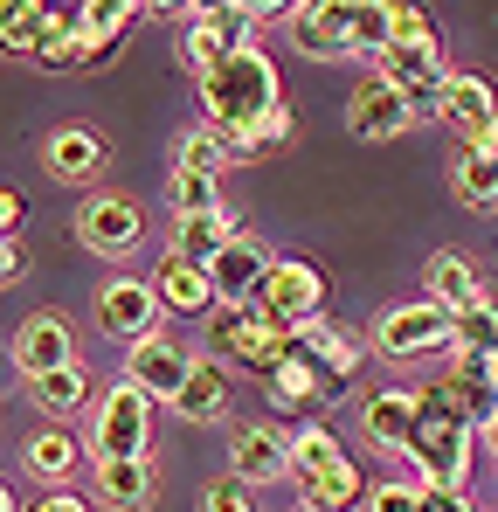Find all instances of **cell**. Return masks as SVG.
Segmentation results:
<instances>
[{
  "mask_svg": "<svg viewBox=\"0 0 498 512\" xmlns=\"http://www.w3.org/2000/svg\"><path fill=\"white\" fill-rule=\"evenodd\" d=\"M277 104H284V90H277V63L263 49H243V56H229L222 70L201 77V125H215V132H249L256 139V125Z\"/></svg>",
  "mask_w": 498,
  "mask_h": 512,
  "instance_id": "cell-1",
  "label": "cell"
},
{
  "mask_svg": "<svg viewBox=\"0 0 498 512\" xmlns=\"http://www.w3.org/2000/svg\"><path fill=\"white\" fill-rule=\"evenodd\" d=\"M153 395H139L132 381H118V388H104L97 395V409H90V436H83V450L97 457V464H125V457H153Z\"/></svg>",
  "mask_w": 498,
  "mask_h": 512,
  "instance_id": "cell-2",
  "label": "cell"
},
{
  "mask_svg": "<svg viewBox=\"0 0 498 512\" xmlns=\"http://www.w3.org/2000/svg\"><path fill=\"white\" fill-rule=\"evenodd\" d=\"M471 443H478V429H464L457 416H443V409L422 402V423H415L402 457H415V485H429V492H464V478H471Z\"/></svg>",
  "mask_w": 498,
  "mask_h": 512,
  "instance_id": "cell-3",
  "label": "cell"
},
{
  "mask_svg": "<svg viewBox=\"0 0 498 512\" xmlns=\"http://www.w3.org/2000/svg\"><path fill=\"white\" fill-rule=\"evenodd\" d=\"M291 340H298V333H284V326H277V319H263L256 305H243V312H229V305H222V312L208 319V346H215L222 360L249 367L256 381H270V374L291 360Z\"/></svg>",
  "mask_w": 498,
  "mask_h": 512,
  "instance_id": "cell-4",
  "label": "cell"
},
{
  "mask_svg": "<svg viewBox=\"0 0 498 512\" xmlns=\"http://www.w3.org/2000/svg\"><path fill=\"white\" fill-rule=\"evenodd\" d=\"M256 21H263V14L243 7V0H229V7H194L187 28H180V56H187V70L208 77V70H222L229 56L256 49Z\"/></svg>",
  "mask_w": 498,
  "mask_h": 512,
  "instance_id": "cell-5",
  "label": "cell"
},
{
  "mask_svg": "<svg viewBox=\"0 0 498 512\" xmlns=\"http://www.w3.org/2000/svg\"><path fill=\"white\" fill-rule=\"evenodd\" d=\"M256 312L277 319L284 333H312L326 319V270L305 263V256H277L270 277H263V291H256Z\"/></svg>",
  "mask_w": 498,
  "mask_h": 512,
  "instance_id": "cell-6",
  "label": "cell"
},
{
  "mask_svg": "<svg viewBox=\"0 0 498 512\" xmlns=\"http://www.w3.org/2000/svg\"><path fill=\"white\" fill-rule=\"evenodd\" d=\"M450 340H457V319H450L443 305H429V298H409V305H395V312L374 319V353H381V360L450 353Z\"/></svg>",
  "mask_w": 498,
  "mask_h": 512,
  "instance_id": "cell-7",
  "label": "cell"
},
{
  "mask_svg": "<svg viewBox=\"0 0 498 512\" xmlns=\"http://www.w3.org/2000/svg\"><path fill=\"white\" fill-rule=\"evenodd\" d=\"M77 236H83V250L118 263V256H132L146 243V208H139L132 194H90L77 208Z\"/></svg>",
  "mask_w": 498,
  "mask_h": 512,
  "instance_id": "cell-8",
  "label": "cell"
},
{
  "mask_svg": "<svg viewBox=\"0 0 498 512\" xmlns=\"http://www.w3.org/2000/svg\"><path fill=\"white\" fill-rule=\"evenodd\" d=\"M160 319H166L160 291H153V284H139V277H111V284L97 291V333H111V340L139 346V340H153V333H160Z\"/></svg>",
  "mask_w": 498,
  "mask_h": 512,
  "instance_id": "cell-9",
  "label": "cell"
},
{
  "mask_svg": "<svg viewBox=\"0 0 498 512\" xmlns=\"http://www.w3.org/2000/svg\"><path fill=\"white\" fill-rule=\"evenodd\" d=\"M187 374H194V353L180 340H166V333H153V340H139L132 353H125V381L139 388V395H153V402H180V388H187Z\"/></svg>",
  "mask_w": 498,
  "mask_h": 512,
  "instance_id": "cell-10",
  "label": "cell"
},
{
  "mask_svg": "<svg viewBox=\"0 0 498 512\" xmlns=\"http://www.w3.org/2000/svg\"><path fill=\"white\" fill-rule=\"evenodd\" d=\"M409 125H415V104L388 84L381 70L353 84V97H346V132H353V139H402Z\"/></svg>",
  "mask_w": 498,
  "mask_h": 512,
  "instance_id": "cell-11",
  "label": "cell"
},
{
  "mask_svg": "<svg viewBox=\"0 0 498 512\" xmlns=\"http://www.w3.org/2000/svg\"><path fill=\"white\" fill-rule=\"evenodd\" d=\"M270 263H277V256L263 250L256 236H236V243H222V250L208 256V284H215V305H229V312L256 305V291H263Z\"/></svg>",
  "mask_w": 498,
  "mask_h": 512,
  "instance_id": "cell-12",
  "label": "cell"
},
{
  "mask_svg": "<svg viewBox=\"0 0 498 512\" xmlns=\"http://www.w3.org/2000/svg\"><path fill=\"white\" fill-rule=\"evenodd\" d=\"M436 118H443L450 132H464V146H478L498 125L492 77H485V70H450V77H443V97H436Z\"/></svg>",
  "mask_w": 498,
  "mask_h": 512,
  "instance_id": "cell-13",
  "label": "cell"
},
{
  "mask_svg": "<svg viewBox=\"0 0 498 512\" xmlns=\"http://www.w3.org/2000/svg\"><path fill=\"white\" fill-rule=\"evenodd\" d=\"M284 35H291V49H298V56H312V63L353 56V0H326V7H291Z\"/></svg>",
  "mask_w": 498,
  "mask_h": 512,
  "instance_id": "cell-14",
  "label": "cell"
},
{
  "mask_svg": "<svg viewBox=\"0 0 498 512\" xmlns=\"http://www.w3.org/2000/svg\"><path fill=\"white\" fill-rule=\"evenodd\" d=\"M70 360H77L70 319H56V312H28V319L14 326V367H21V381H42V374H56V367H70Z\"/></svg>",
  "mask_w": 498,
  "mask_h": 512,
  "instance_id": "cell-15",
  "label": "cell"
},
{
  "mask_svg": "<svg viewBox=\"0 0 498 512\" xmlns=\"http://www.w3.org/2000/svg\"><path fill=\"white\" fill-rule=\"evenodd\" d=\"M229 464H236V478H249V485H277V478H291V436L270 429V423L229 429Z\"/></svg>",
  "mask_w": 498,
  "mask_h": 512,
  "instance_id": "cell-16",
  "label": "cell"
},
{
  "mask_svg": "<svg viewBox=\"0 0 498 512\" xmlns=\"http://www.w3.org/2000/svg\"><path fill=\"white\" fill-rule=\"evenodd\" d=\"M415 423H422V395H415V388H374V395L360 402V436H367L374 450H409Z\"/></svg>",
  "mask_w": 498,
  "mask_h": 512,
  "instance_id": "cell-17",
  "label": "cell"
},
{
  "mask_svg": "<svg viewBox=\"0 0 498 512\" xmlns=\"http://www.w3.org/2000/svg\"><path fill=\"white\" fill-rule=\"evenodd\" d=\"M42 167L56 173L63 187H90L104 173V132L97 125H56L42 146Z\"/></svg>",
  "mask_w": 498,
  "mask_h": 512,
  "instance_id": "cell-18",
  "label": "cell"
},
{
  "mask_svg": "<svg viewBox=\"0 0 498 512\" xmlns=\"http://www.w3.org/2000/svg\"><path fill=\"white\" fill-rule=\"evenodd\" d=\"M153 291H160V305L173 319H215L222 312L215 284H208V263H187V256H166L160 270H153Z\"/></svg>",
  "mask_w": 498,
  "mask_h": 512,
  "instance_id": "cell-19",
  "label": "cell"
},
{
  "mask_svg": "<svg viewBox=\"0 0 498 512\" xmlns=\"http://www.w3.org/2000/svg\"><path fill=\"white\" fill-rule=\"evenodd\" d=\"M422 298H429V305H443V312L457 319V312L485 305V284H478L471 256H457V250H436L429 263H422Z\"/></svg>",
  "mask_w": 498,
  "mask_h": 512,
  "instance_id": "cell-20",
  "label": "cell"
},
{
  "mask_svg": "<svg viewBox=\"0 0 498 512\" xmlns=\"http://www.w3.org/2000/svg\"><path fill=\"white\" fill-rule=\"evenodd\" d=\"M132 21H139L132 0H90V7H77V70L111 63V49H118V35H125Z\"/></svg>",
  "mask_w": 498,
  "mask_h": 512,
  "instance_id": "cell-21",
  "label": "cell"
},
{
  "mask_svg": "<svg viewBox=\"0 0 498 512\" xmlns=\"http://www.w3.org/2000/svg\"><path fill=\"white\" fill-rule=\"evenodd\" d=\"M153 457H125V464H97V499L111 512H146L153 506Z\"/></svg>",
  "mask_w": 498,
  "mask_h": 512,
  "instance_id": "cell-22",
  "label": "cell"
},
{
  "mask_svg": "<svg viewBox=\"0 0 498 512\" xmlns=\"http://www.w3.org/2000/svg\"><path fill=\"white\" fill-rule=\"evenodd\" d=\"M21 464H28L42 485H63V478H70V471L83 464V443H77V436H70L63 423H42L35 436H28V443H21Z\"/></svg>",
  "mask_w": 498,
  "mask_h": 512,
  "instance_id": "cell-23",
  "label": "cell"
},
{
  "mask_svg": "<svg viewBox=\"0 0 498 512\" xmlns=\"http://www.w3.org/2000/svg\"><path fill=\"white\" fill-rule=\"evenodd\" d=\"M173 416H187V423H222V416H229V367H222V360H194V374H187Z\"/></svg>",
  "mask_w": 498,
  "mask_h": 512,
  "instance_id": "cell-24",
  "label": "cell"
},
{
  "mask_svg": "<svg viewBox=\"0 0 498 512\" xmlns=\"http://www.w3.org/2000/svg\"><path fill=\"white\" fill-rule=\"evenodd\" d=\"M298 492H305L298 506H312V512H353V506H367L374 485H367V471L346 457V464H332V471H319V478H305Z\"/></svg>",
  "mask_w": 498,
  "mask_h": 512,
  "instance_id": "cell-25",
  "label": "cell"
},
{
  "mask_svg": "<svg viewBox=\"0 0 498 512\" xmlns=\"http://www.w3.org/2000/svg\"><path fill=\"white\" fill-rule=\"evenodd\" d=\"M249 236V222L236 208H222V215H194V222H173V256H187V263H208V256L222 250V243H236Z\"/></svg>",
  "mask_w": 498,
  "mask_h": 512,
  "instance_id": "cell-26",
  "label": "cell"
},
{
  "mask_svg": "<svg viewBox=\"0 0 498 512\" xmlns=\"http://www.w3.org/2000/svg\"><path fill=\"white\" fill-rule=\"evenodd\" d=\"M28 395H35V409H42L49 423H63V416H77L83 402H90V367L70 360V367H56V374L28 381Z\"/></svg>",
  "mask_w": 498,
  "mask_h": 512,
  "instance_id": "cell-27",
  "label": "cell"
},
{
  "mask_svg": "<svg viewBox=\"0 0 498 512\" xmlns=\"http://www.w3.org/2000/svg\"><path fill=\"white\" fill-rule=\"evenodd\" d=\"M450 187H457L464 208H485V215H492V208H498V153L464 146V153L450 160Z\"/></svg>",
  "mask_w": 498,
  "mask_h": 512,
  "instance_id": "cell-28",
  "label": "cell"
},
{
  "mask_svg": "<svg viewBox=\"0 0 498 512\" xmlns=\"http://www.w3.org/2000/svg\"><path fill=\"white\" fill-rule=\"evenodd\" d=\"M263 388H270V402H277V409H326V402H319V374H312L305 340H291V360H284Z\"/></svg>",
  "mask_w": 498,
  "mask_h": 512,
  "instance_id": "cell-29",
  "label": "cell"
},
{
  "mask_svg": "<svg viewBox=\"0 0 498 512\" xmlns=\"http://www.w3.org/2000/svg\"><path fill=\"white\" fill-rule=\"evenodd\" d=\"M332 464H346V443H339L326 423H298L291 429V478H298V485L319 478V471H332Z\"/></svg>",
  "mask_w": 498,
  "mask_h": 512,
  "instance_id": "cell-30",
  "label": "cell"
},
{
  "mask_svg": "<svg viewBox=\"0 0 498 512\" xmlns=\"http://www.w3.org/2000/svg\"><path fill=\"white\" fill-rule=\"evenodd\" d=\"M498 353V305L485 298V305H471V312H457V340H450V360H492Z\"/></svg>",
  "mask_w": 498,
  "mask_h": 512,
  "instance_id": "cell-31",
  "label": "cell"
},
{
  "mask_svg": "<svg viewBox=\"0 0 498 512\" xmlns=\"http://www.w3.org/2000/svg\"><path fill=\"white\" fill-rule=\"evenodd\" d=\"M395 49V0H353V56H388Z\"/></svg>",
  "mask_w": 498,
  "mask_h": 512,
  "instance_id": "cell-32",
  "label": "cell"
},
{
  "mask_svg": "<svg viewBox=\"0 0 498 512\" xmlns=\"http://www.w3.org/2000/svg\"><path fill=\"white\" fill-rule=\"evenodd\" d=\"M42 28H49V7H35V0H0V56H35Z\"/></svg>",
  "mask_w": 498,
  "mask_h": 512,
  "instance_id": "cell-33",
  "label": "cell"
},
{
  "mask_svg": "<svg viewBox=\"0 0 498 512\" xmlns=\"http://www.w3.org/2000/svg\"><path fill=\"white\" fill-rule=\"evenodd\" d=\"M42 70H77V7H49V28L35 42Z\"/></svg>",
  "mask_w": 498,
  "mask_h": 512,
  "instance_id": "cell-34",
  "label": "cell"
},
{
  "mask_svg": "<svg viewBox=\"0 0 498 512\" xmlns=\"http://www.w3.org/2000/svg\"><path fill=\"white\" fill-rule=\"evenodd\" d=\"M229 167V153H222V139L201 125V132H187L180 146H173V173H201V180H215V173Z\"/></svg>",
  "mask_w": 498,
  "mask_h": 512,
  "instance_id": "cell-35",
  "label": "cell"
},
{
  "mask_svg": "<svg viewBox=\"0 0 498 512\" xmlns=\"http://www.w3.org/2000/svg\"><path fill=\"white\" fill-rule=\"evenodd\" d=\"M194 215H222V187L201 173H173V222H194Z\"/></svg>",
  "mask_w": 498,
  "mask_h": 512,
  "instance_id": "cell-36",
  "label": "cell"
},
{
  "mask_svg": "<svg viewBox=\"0 0 498 512\" xmlns=\"http://www.w3.org/2000/svg\"><path fill=\"white\" fill-rule=\"evenodd\" d=\"M201 512H256V485L229 471V478H215V485L201 492Z\"/></svg>",
  "mask_w": 498,
  "mask_h": 512,
  "instance_id": "cell-37",
  "label": "cell"
},
{
  "mask_svg": "<svg viewBox=\"0 0 498 512\" xmlns=\"http://www.w3.org/2000/svg\"><path fill=\"white\" fill-rule=\"evenodd\" d=\"M415 42H436V21L422 7H402L395 0V49H415Z\"/></svg>",
  "mask_w": 498,
  "mask_h": 512,
  "instance_id": "cell-38",
  "label": "cell"
},
{
  "mask_svg": "<svg viewBox=\"0 0 498 512\" xmlns=\"http://www.w3.org/2000/svg\"><path fill=\"white\" fill-rule=\"evenodd\" d=\"M367 512H422V485H374Z\"/></svg>",
  "mask_w": 498,
  "mask_h": 512,
  "instance_id": "cell-39",
  "label": "cell"
},
{
  "mask_svg": "<svg viewBox=\"0 0 498 512\" xmlns=\"http://www.w3.org/2000/svg\"><path fill=\"white\" fill-rule=\"evenodd\" d=\"M291 125H298V118H291V104H277V111L256 125V146H263V153H270V146H284V139H291Z\"/></svg>",
  "mask_w": 498,
  "mask_h": 512,
  "instance_id": "cell-40",
  "label": "cell"
},
{
  "mask_svg": "<svg viewBox=\"0 0 498 512\" xmlns=\"http://www.w3.org/2000/svg\"><path fill=\"white\" fill-rule=\"evenodd\" d=\"M21 215H28V201H21L14 187H0V236H14V229H21Z\"/></svg>",
  "mask_w": 498,
  "mask_h": 512,
  "instance_id": "cell-41",
  "label": "cell"
},
{
  "mask_svg": "<svg viewBox=\"0 0 498 512\" xmlns=\"http://www.w3.org/2000/svg\"><path fill=\"white\" fill-rule=\"evenodd\" d=\"M422 512H478V506H471L464 492H429V485H422Z\"/></svg>",
  "mask_w": 498,
  "mask_h": 512,
  "instance_id": "cell-42",
  "label": "cell"
},
{
  "mask_svg": "<svg viewBox=\"0 0 498 512\" xmlns=\"http://www.w3.org/2000/svg\"><path fill=\"white\" fill-rule=\"evenodd\" d=\"M28 512H90V506H83L77 492H49V499H35Z\"/></svg>",
  "mask_w": 498,
  "mask_h": 512,
  "instance_id": "cell-43",
  "label": "cell"
},
{
  "mask_svg": "<svg viewBox=\"0 0 498 512\" xmlns=\"http://www.w3.org/2000/svg\"><path fill=\"white\" fill-rule=\"evenodd\" d=\"M14 270H21V250H14V236H0V284H7Z\"/></svg>",
  "mask_w": 498,
  "mask_h": 512,
  "instance_id": "cell-44",
  "label": "cell"
},
{
  "mask_svg": "<svg viewBox=\"0 0 498 512\" xmlns=\"http://www.w3.org/2000/svg\"><path fill=\"white\" fill-rule=\"evenodd\" d=\"M478 443H485V457H492V464H498V416H492V423H485V429H478Z\"/></svg>",
  "mask_w": 498,
  "mask_h": 512,
  "instance_id": "cell-45",
  "label": "cell"
},
{
  "mask_svg": "<svg viewBox=\"0 0 498 512\" xmlns=\"http://www.w3.org/2000/svg\"><path fill=\"white\" fill-rule=\"evenodd\" d=\"M0 512H21V506H14V492H7V485H0Z\"/></svg>",
  "mask_w": 498,
  "mask_h": 512,
  "instance_id": "cell-46",
  "label": "cell"
},
{
  "mask_svg": "<svg viewBox=\"0 0 498 512\" xmlns=\"http://www.w3.org/2000/svg\"><path fill=\"white\" fill-rule=\"evenodd\" d=\"M478 146H485V153H498V125H492V132H485V139H478Z\"/></svg>",
  "mask_w": 498,
  "mask_h": 512,
  "instance_id": "cell-47",
  "label": "cell"
},
{
  "mask_svg": "<svg viewBox=\"0 0 498 512\" xmlns=\"http://www.w3.org/2000/svg\"><path fill=\"white\" fill-rule=\"evenodd\" d=\"M485 374H492V388H498V353H492V360H485Z\"/></svg>",
  "mask_w": 498,
  "mask_h": 512,
  "instance_id": "cell-48",
  "label": "cell"
},
{
  "mask_svg": "<svg viewBox=\"0 0 498 512\" xmlns=\"http://www.w3.org/2000/svg\"><path fill=\"white\" fill-rule=\"evenodd\" d=\"M298 512H312V506H298Z\"/></svg>",
  "mask_w": 498,
  "mask_h": 512,
  "instance_id": "cell-49",
  "label": "cell"
}]
</instances>
